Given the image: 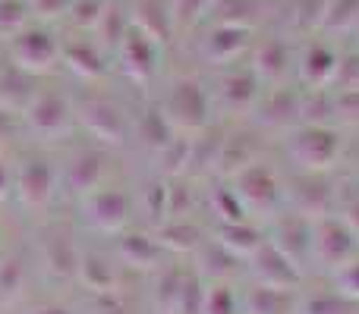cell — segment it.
<instances>
[{
  "mask_svg": "<svg viewBox=\"0 0 359 314\" xmlns=\"http://www.w3.org/2000/svg\"><path fill=\"white\" fill-rule=\"evenodd\" d=\"M161 110L168 123L180 136H198L211 126V94L198 79H174L161 101Z\"/></svg>",
  "mask_w": 359,
  "mask_h": 314,
  "instance_id": "6da1fadb",
  "label": "cell"
},
{
  "mask_svg": "<svg viewBox=\"0 0 359 314\" xmlns=\"http://www.w3.org/2000/svg\"><path fill=\"white\" fill-rule=\"evenodd\" d=\"M344 138L331 126L299 123L287 132V155L303 173H325L337 164Z\"/></svg>",
  "mask_w": 359,
  "mask_h": 314,
  "instance_id": "7a4b0ae2",
  "label": "cell"
},
{
  "mask_svg": "<svg viewBox=\"0 0 359 314\" xmlns=\"http://www.w3.org/2000/svg\"><path fill=\"white\" fill-rule=\"evenodd\" d=\"M230 189L240 195L243 208L249 214H278L284 208V183L278 179L274 166L265 164V160H255V164L243 166L230 179Z\"/></svg>",
  "mask_w": 359,
  "mask_h": 314,
  "instance_id": "3957f363",
  "label": "cell"
},
{
  "mask_svg": "<svg viewBox=\"0 0 359 314\" xmlns=\"http://www.w3.org/2000/svg\"><path fill=\"white\" fill-rule=\"evenodd\" d=\"M356 248H359V239L341 217L328 214V217L312 220V261L309 264L322 267V271H337L350 258H356Z\"/></svg>",
  "mask_w": 359,
  "mask_h": 314,
  "instance_id": "277c9868",
  "label": "cell"
},
{
  "mask_svg": "<svg viewBox=\"0 0 359 314\" xmlns=\"http://www.w3.org/2000/svg\"><path fill=\"white\" fill-rule=\"evenodd\" d=\"M82 217L92 229L107 236H120L130 227L133 201L120 185H98L88 195H82Z\"/></svg>",
  "mask_w": 359,
  "mask_h": 314,
  "instance_id": "5b68a950",
  "label": "cell"
},
{
  "mask_svg": "<svg viewBox=\"0 0 359 314\" xmlns=\"http://www.w3.org/2000/svg\"><path fill=\"white\" fill-rule=\"evenodd\" d=\"M60 63V41L48 29L25 25L10 38V66L22 69L25 76L50 73Z\"/></svg>",
  "mask_w": 359,
  "mask_h": 314,
  "instance_id": "8992f818",
  "label": "cell"
},
{
  "mask_svg": "<svg viewBox=\"0 0 359 314\" xmlns=\"http://www.w3.org/2000/svg\"><path fill=\"white\" fill-rule=\"evenodd\" d=\"M73 117H76L73 104L60 92H35L22 110L29 132L44 138V142H57V138L67 136L73 129Z\"/></svg>",
  "mask_w": 359,
  "mask_h": 314,
  "instance_id": "52a82bcc",
  "label": "cell"
},
{
  "mask_svg": "<svg viewBox=\"0 0 359 314\" xmlns=\"http://www.w3.org/2000/svg\"><path fill=\"white\" fill-rule=\"evenodd\" d=\"M82 129L95 138L98 145L107 148H123L126 138H130V123H126V113L120 110V104H114L111 98H86L76 110Z\"/></svg>",
  "mask_w": 359,
  "mask_h": 314,
  "instance_id": "ba28073f",
  "label": "cell"
},
{
  "mask_svg": "<svg viewBox=\"0 0 359 314\" xmlns=\"http://www.w3.org/2000/svg\"><path fill=\"white\" fill-rule=\"evenodd\" d=\"M284 204H290L293 214L306 217V220H318V217L331 214L334 192H331L328 179L322 173H299L284 189Z\"/></svg>",
  "mask_w": 359,
  "mask_h": 314,
  "instance_id": "9c48e42d",
  "label": "cell"
},
{
  "mask_svg": "<svg viewBox=\"0 0 359 314\" xmlns=\"http://www.w3.org/2000/svg\"><path fill=\"white\" fill-rule=\"evenodd\" d=\"M57 185V170L48 157H25L19 160L16 173H13V192L25 208L38 210L54 198Z\"/></svg>",
  "mask_w": 359,
  "mask_h": 314,
  "instance_id": "30bf717a",
  "label": "cell"
},
{
  "mask_svg": "<svg viewBox=\"0 0 359 314\" xmlns=\"http://www.w3.org/2000/svg\"><path fill=\"white\" fill-rule=\"evenodd\" d=\"M268 242H271L299 273H306V267H309V261H312V220H306V217L290 210V214H284L274 223Z\"/></svg>",
  "mask_w": 359,
  "mask_h": 314,
  "instance_id": "8fae6325",
  "label": "cell"
},
{
  "mask_svg": "<svg viewBox=\"0 0 359 314\" xmlns=\"http://www.w3.org/2000/svg\"><path fill=\"white\" fill-rule=\"evenodd\" d=\"M246 261H249V271H252V277H255V283H259V286H274V290H299V283H303V277H306V273H299L297 267H293L290 261H287L268 239L262 242V245L255 248Z\"/></svg>",
  "mask_w": 359,
  "mask_h": 314,
  "instance_id": "7c38bea8",
  "label": "cell"
},
{
  "mask_svg": "<svg viewBox=\"0 0 359 314\" xmlns=\"http://www.w3.org/2000/svg\"><path fill=\"white\" fill-rule=\"evenodd\" d=\"M117 57H120V69L139 85L151 82V76L158 73V44L145 31H139L133 22L130 31L123 35V41L117 44Z\"/></svg>",
  "mask_w": 359,
  "mask_h": 314,
  "instance_id": "4fadbf2b",
  "label": "cell"
},
{
  "mask_svg": "<svg viewBox=\"0 0 359 314\" xmlns=\"http://www.w3.org/2000/svg\"><path fill=\"white\" fill-rule=\"evenodd\" d=\"M249 44H252V31L246 25L217 22L202 41V60L211 63V66H230L246 54Z\"/></svg>",
  "mask_w": 359,
  "mask_h": 314,
  "instance_id": "5bb4252c",
  "label": "cell"
},
{
  "mask_svg": "<svg viewBox=\"0 0 359 314\" xmlns=\"http://www.w3.org/2000/svg\"><path fill=\"white\" fill-rule=\"evenodd\" d=\"M262 98V82L255 79L252 69H230L217 82V104L224 113H249L255 110Z\"/></svg>",
  "mask_w": 359,
  "mask_h": 314,
  "instance_id": "9a60e30c",
  "label": "cell"
},
{
  "mask_svg": "<svg viewBox=\"0 0 359 314\" xmlns=\"http://www.w3.org/2000/svg\"><path fill=\"white\" fill-rule=\"evenodd\" d=\"M249 69L255 73V79H259L262 85H271V88L284 85L287 76H290V69H293V50H290V44H287L284 38H278V35L265 38V41L255 48L252 66H249Z\"/></svg>",
  "mask_w": 359,
  "mask_h": 314,
  "instance_id": "2e32d148",
  "label": "cell"
},
{
  "mask_svg": "<svg viewBox=\"0 0 359 314\" xmlns=\"http://www.w3.org/2000/svg\"><path fill=\"white\" fill-rule=\"evenodd\" d=\"M299 104H303V94L290 85H278L259 98V123L265 129H280L290 132L293 126H299Z\"/></svg>",
  "mask_w": 359,
  "mask_h": 314,
  "instance_id": "e0dca14e",
  "label": "cell"
},
{
  "mask_svg": "<svg viewBox=\"0 0 359 314\" xmlns=\"http://www.w3.org/2000/svg\"><path fill=\"white\" fill-rule=\"evenodd\" d=\"M337 69H341V60H337L334 50L322 41H312L297 60V79L312 92H322L325 85L337 79Z\"/></svg>",
  "mask_w": 359,
  "mask_h": 314,
  "instance_id": "ac0fdd59",
  "label": "cell"
},
{
  "mask_svg": "<svg viewBox=\"0 0 359 314\" xmlns=\"http://www.w3.org/2000/svg\"><path fill=\"white\" fill-rule=\"evenodd\" d=\"M104 173H107L104 155L95 148H86V151H79V155H73L67 160L60 179L73 195H88L92 189L104 185Z\"/></svg>",
  "mask_w": 359,
  "mask_h": 314,
  "instance_id": "d6986e66",
  "label": "cell"
},
{
  "mask_svg": "<svg viewBox=\"0 0 359 314\" xmlns=\"http://www.w3.org/2000/svg\"><path fill=\"white\" fill-rule=\"evenodd\" d=\"M117 261L133 271H161L164 248L151 233H120L117 236Z\"/></svg>",
  "mask_w": 359,
  "mask_h": 314,
  "instance_id": "ffe728a7",
  "label": "cell"
},
{
  "mask_svg": "<svg viewBox=\"0 0 359 314\" xmlns=\"http://www.w3.org/2000/svg\"><path fill=\"white\" fill-rule=\"evenodd\" d=\"M299 290H274V286H249L240 299V314H297Z\"/></svg>",
  "mask_w": 359,
  "mask_h": 314,
  "instance_id": "44dd1931",
  "label": "cell"
},
{
  "mask_svg": "<svg viewBox=\"0 0 359 314\" xmlns=\"http://www.w3.org/2000/svg\"><path fill=\"white\" fill-rule=\"evenodd\" d=\"M79 248L76 242L69 239V233L63 229H50L41 242V258H44V267H48L54 277L60 280H76V267H79Z\"/></svg>",
  "mask_w": 359,
  "mask_h": 314,
  "instance_id": "7402d4cb",
  "label": "cell"
},
{
  "mask_svg": "<svg viewBox=\"0 0 359 314\" xmlns=\"http://www.w3.org/2000/svg\"><path fill=\"white\" fill-rule=\"evenodd\" d=\"M76 280L88 290V296H117V271L104 255L82 252L79 267H76Z\"/></svg>",
  "mask_w": 359,
  "mask_h": 314,
  "instance_id": "603a6c76",
  "label": "cell"
},
{
  "mask_svg": "<svg viewBox=\"0 0 359 314\" xmlns=\"http://www.w3.org/2000/svg\"><path fill=\"white\" fill-rule=\"evenodd\" d=\"M265 239L268 236L249 220H243V223H217V229H215V242L224 248V252H230L233 258H240V261H246Z\"/></svg>",
  "mask_w": 359,
  "mask_h": 314,
  "instance_id": "cb8c5ba5",
  "label": "cell"
},
{
  "mask_svg": "<svg viewBox=\"0 0 359 314\" xmlns=\"http://www.w3.org/2000/svg\"><path fill=\"white\" fill-rule=\"evenodd\" d=\"M259 157V142H255V136H249V132H236V136L224 138L221 145V157H217V166L215 170L221 173V176L233 179L236 173L243 170V166L255 164Z\"/></svg>",
  "mask_w": 359,
  "mask_h": 314,
  "instance_id": "d4e9b609",
  "label": "cell"
},
{
  "mask_svg": "<svg viewBox=\"0 0 359 314\" xmlns=\"http://www.w3.org/2000/svg\"><path fill=\"white\" fill-rule=\"evenodd\" d=\"M60 60L67 63L76 76L92 79V82L104 79V73H107V63H104V57H101V50L95 48L92 41H82V38H76V41H69V44H60Z\"/></svg>",
  "mask_w": 359,
  "mask_h": 314,
  "instance_id": "484cf974",
  "label": "cell"
},
{
  "mask_svg": "<svg viewBox=\"0 0 359 314\" xmlns=\"http://www.w3.org/2000/svg\"><path fill=\"white\" fill-rule=\"evenodd\" d=\"M35 88H32V76H25L22 69L6 66L0 69V107L10 113H22L25 104L32 101Z\"/></svg>",
  "mask_w": 359,
  "mask_h": 314,
  "instance_id": "4316f807",
  "label": "cell"
},
{
  "mask_svg": "<svg viewBox=\"0 0 359 314\" xmlns=\"http://www.w3.org/2000/svg\"><path fill=\"white\" fill-rule=\"evenodd\" d=\"M130 22L136 25L139 31H145L155 44L168 41L170 29H174V25H170V10H164L161 0H139L136 16H130Z\"/></svg>",
  "mask_w": 359,
  "mask_h": 314,
  "instance_id": "83f0119b",
  "label": "cell"
},
{
  "mask_svg": "<svg viewBox=\"0 0 359 314\" xmlns=\"http://www.w3.org/2000/svg\"><path fill=\"white\" fill-rule=\"evenodd\" d=\"M139 138H142V142L149 145L155 155H161V151L177 138L174 126L168 123L161 104H151V107H145V110H142V117H139Z\"/></svg>",
  "mask_w": 359,
  "mask_h": 314,
  "instance_id": "f1b7e54d",
  "label": "cell"
},
{
  "mask_svg": "<svg viewBox=\"0 0 359 314\" xmlns=\"http://www.w3.org/2000/svg\"><path fill=\"white\" fill-rule=\"evenodd\" d=\"M155 239L161 242L164 252H174V255H186V252H196L202 245V233L192 227L189 220H168L158 227Z\"/></svg>",
  "mask_w": 359,
  "mask_h": 314,
  "instance_id": "f546056e",
  "label": "cell"
},
{
  "mask_svg": "<svg viewBox=\"0 0 359 314\" xmlns=\"http://www.w3.org/2000/svg\"><path fill=\"white\" fill-rule=\"evenodd\" d=\"M183 277H186V267H180V264L161 267L158 283H155V311L158 314H177L180 290H183Z\"/></svg>",
  "mask_w": 359,
  "mask_h": 314,
  "instance_id": "4dcf8cb0",
  "label": "cell"
},
{
  "mask_svg": "<svg viewBox=\"0 0 359 314\" xmlns=\"http://www.w3.org/2000/svg\"><path fill=\"white\" fill-rule=\"evenodd\" d=\"M25 292V264L19 258L0 261V308H10Z\"/></svg>",
  "mask_w": 359,
  "mask_h": 314,
  "instance_id": "1f68e13d",
  "label": "cell"
},
{
  "mask_svg": "<svg viewBox=\"0 0 359 314\" xmlns=\"http://www.w3.org/2000/svg\"><path fill=\"white\" fill-rule=\"evenodd\" d=\"M202 314H240V296H236V290L227 280L205 283Z\"/></svg>",
  "mask_w": 359,
  "mask_h": 314,
  "instance_id": "d6a6232c",
  "label": "cell"
},
{
  "mask_svg": "<svg viewBox=\"0 0 359 314\" xmlns=\"http://www.w3.org/2000/svg\"><path fill=\"white\" fill-rule=\"evenodd\" d=\"M211 210L217 214V223H243V220H249V210L243 208L240 195H236L230 185L215 189V195H211Z\"/></svg>",
  "mask_w": 359,
  "mask_h": 314,
  "instance_id": "836d02e7",
  "label": "cell"
},
{
  "mask_svg": "<svg viewBox=\"0 0 359 314\" xmlns=\"http://www.w3.org/2000/svg\"><path fill=\"white\" fill-rule=\"evenodd\" d=\"M297 314H353V302L337 292H318V296L299 299Z\"/></svg>",
  "mask_w": 359,
  "mask_h": 314,
  "instance_id": "e575fe53",
  "label": "cell"
},
{
  "mask_svg": "<svg viewBox=\"0 0 359 314\" xmlns=\"http://www.w3.org/2000/svg\"><path fill=\"white\" fill-rule=\"evenodd\" d=\"M158 157H161V166H164V173H168V179L186 176V173H189V136H180L177 132V138Z\"/></svg>",
  "mask_w": 359,
  "mask_h": 314,
  "instance_id": "d590c367",
  "label": "cell"
},
{
  "mask_svg": "<svg viewBox=\"0 0 359 314\" xmlns=\"http://www.w3.org/2000/svg\"><path fill=\"white\" fill-rule=\"evenodd\" d=\"M95 31L104 38V44H114V48H117V44L123 41V35L130 31V16H126V10L120 3L117 6L107 3L104 16H101V22H98V29Z\"/></svg>",
  "mask_w": 359,
  "mask_h": 314,
  "instance_id": "8d00e7d4",
  "label": "cell"
},
{
  "mask_svg": "<svg viewBox=\"0 0 359 314\" xmlns=\"http://www.w3.org/2000/svg\"><path fill=\"white\" fill-rule=\"evenodd\" d=\"M189 208H192V189L186 183V176L168 179V220H186Z\"/></svg>",
  "mask_w": 359,
  "mask_h": 314,
  "instance_id": "74e56055",
  "label": "cell"
},
{
  "mask_svg": "<svg viewBox=\"0 0 359 314\" xmlns=\"http://www.w3.org/2000/svg\"><path fill=\"white\" fill-rule=\"evenodd\" d=\"M29 19V3L25 0H0V38L10 41L16 31L25 29Z\"/></svg>",
  "mask_w": 359,
  "mask_h": 314,
  "instance_id": "f35d334b",
  "label": "cell"
},
{
  "mask_svg": "<svg viewBox=\"0 0 359 314\" xmlns=\"http://www.w3.org/2000/svg\"><path fill=\"white\" fill-rule=\"evenodd\" d=\"M211 10H215V0H174V3H170V25H174V29L196 25L198 19Z\"/></svg>",
  "mask_w": 359,
  "mask_h": 314,
  "instance_id": "ab89813d",
  "label": "cell"
},
{
  "mask_svg": "<svg viewBox=\"0 0 359 314\" xmlns=\"http://www.w3.org/2000/svg\"><path fill=\"white\" fill-rule=\"evenodd\" d=\"M202 299H205V283L198 271H186L183 290H180V305L177 314H202Z\"/></svg>",
  "mask_w": 359,
  "mask_h": 314,
  "instance_id": "60d3db41",
  "label": "cell"
},
{
  "mask_svg": "<svg viewBox=\"0 0 359 314\" xmlns=\"http://www.w3.org/2000/svg\"><path fill=\"white\" fill-rule=\"evenodd\" d=\"M142 208L155 227H161V223L168 220V179H158V183H151L149 189H145Z\"/></svg>",
  "mask_w": 359,
  "mask_h": 314,
  "instance_id": "b9f144b4",
  "label": "cell"
},
{
  "mask_svg": "<svg viewBox=\"0 0 359 314\" xmlns=\"http://www.w3.org/2000/svg\"><path fill=\"white\" fill-rule=\"evenodd\" d=\"M104 10H107V0H73L67 16L73 19L76 29H98Z\"/></svg>",
  "mask_w": 359,
  "mask_h": 314,
  "instance_id": "7bdbcfd3",
  "label": "cell"
},
{
  "mask_svg": "<svg viewBox=\"0 0 359 314\" xmlns=\"http://www.w3.org/2000/svg\"><path fill=\"white\" fill-rule=\"evenodd\" d=\"M334 292L350 302H359V258H350L334 271Z\"/></svg>",
  "mask_w": 359,
  "mask_h": 314,
  "instance_id": "ee69618b",
  "label": "cell"
},
{
  "mask_svg": "<svg viewBox=\"0 0 359 314\" xmlns=\"http://www.w3.org/2000/svg\"><path fill=\"white\" fill-rule=\"evenodd\" d=\"M29 3V13L38 19H44V22H50V19H60L69 13V6H73V0H25Z\"/></svg>",
  "mask_w": 359,
  "mask_h": 314,
  "instance_id": "f6af8a7d",
  "label": "cell"
},
{
  "mask_svg": "<svg viewBox=\"0 0 359 314\" xmlns=\"http://www.w3.org/2000/svg\"><path fill=\"white\" fill-rule=\"evenodd\" d=\"M86 314H130L117 296H88Z\"/></svg>",
  "mask_w": 359,
  "mask_h": 314,
  "instance_id": "bcb514c9",
  "label": "cell"
},
{
  "mask_svg": "<svg viewBox=\"0 0 359 314\" xmlns=\"http://www.w3.org/2000/svg\"><path fill=\"white\" fill-rule=\"evenodd\" d=\"M344 223H347L350 229H353V236L359 239V201H353V204H347V210H344V217H341Z\"/></svg>",
  "mask_w": 359,
  "mask_h": 314,
  "instance_id": "7dc6e473",
  "label": "cell"
},
{
  "mask_svg": "<svg viewBox=\"0 0 359 314\" xmlns=\"http://www.w3.org/2000/svg\"><path fill=\"white\" fill-rule=\"evenodd\" d=\"M10 136H13V113L0 107V145H6Z\"/></svg>",
  "mask_w": 359,
  "mask_h": 314,
  "instance_id": "c3c4849f",
  "label": "cell"
},
{
  "mask_svg": "<svg viewBox=\"0 0 359 314\" xmlns=\"http://www.w3.org/2000/svg\"><path fill=\"white\" fill-rule=\"evenodd\" d=\"M29 314H73L67 305H57V302H44V305H35Z\"/></svg>",
  "mask_w": 359,
  "mask_h": 314,
  "instance_id": "681fc988",
  "label": "cell"
},
{
  "mask_svg": "<svg viewBox=\"0 0 359 314\" xmlns=\"http://www.w3.org/2000/svg\"><path fill=\"white\" fill-rule=\"evenodd\" d=\"M10 192H13V173L0 164V201H4V198H10Z\"/></svg>",
  "mask_w": 359,
  "mask_h": 314,
  "instance_id": "f907efd6",
  "label": "cell"
}]
</instances>
